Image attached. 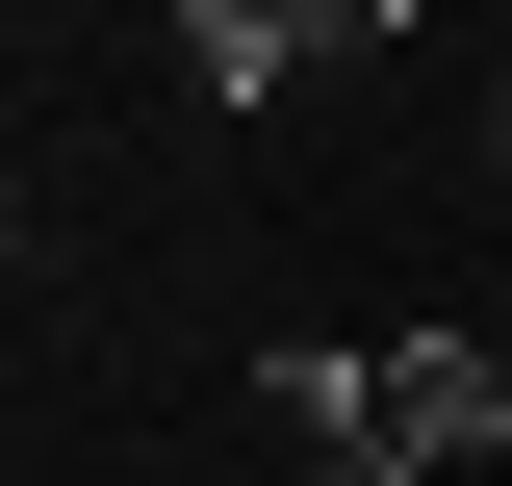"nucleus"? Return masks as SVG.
I'll use <instances>...</instances> for the list:
<instances>
[{"label": "nucleus", "instance_id": "1", "mask_svg": "<svg viewBox=\"0 0 512 486\" xmlns=\"http://www.w3.org/2000/svg\"><path fill=\"white\" fill-rule=\"evenodd\" d=\"M256 410H282V461H308V486H436V461H410V410H384V359H333V333H282Z\"/></svg>", "mask_w": 512, "mask_h": 486}, {"label": "nucleus", "instance_id": "2", "mask_svg": "<svg viewBox=\"0 0 512 486\" xmlns=\"http://www.w3.org/2000/svg\"><path fill=\"white\" fill-rule=\"evenodd\" d=\"M154 52H180V103H308V77H333V26H308V0H154Z\"/></svg>", "mask_w": 512, "mask_h": 486}, {"label": "nucleus", "instance_id": "3", "mask_svg": "<svg viewBox=\"0 0 512 486\" xmlns=\"http://www.w3.org/2000/svg\"><path fill=\"white\" fill-rule=\"evenodd\" d=\"M384 410H410V461H512V333H384Z\"/></svg>", "mask_w": 512, "mask_h": 486}, {"label": "nucleus", "instance_id": "4", "mask_svg": "<svg viewBox=\"0 0 512 486\" xmlns=\"http://www.w3.org/2000/svg\"><path fill=\"white\" fill-rule=\"evenodd\" d=\"M308 26H333V52H410V26H436V0H308Z\"/></svg>", "mask_w": 512, "mask_h": 486}, {"label": "nucleus", "instance_id": "5", "mask_svg": "<svg viewBox=\"0 0 512 486\" xmlns=\"http://www.w3.org/2000/svg\"><path fill=\"white\" fill-rule=\"evenodd\" d=\"M0 282H26V205H0Z\"/></svg>", "mask_w": 512, "mask_h": 486}, {"label": "nucleus", "instance_id": "6", "mask_svg": "<svg viewBox=\"0 0 512 486\" xmlns=\"http://www.w3.org/2000/svg\"><path fill=\"white\" fill-rule=\"evenodd\" d=\"M487 180H512V103H487Z\"/></svg>", "mask_w": 512, "mask_h": 486}, {"label": "nucleus", "instance_id": "7", "mask_svg": "<svg viewBox=\"0 0 512 486\" xmlns=\"http://www.w3.org/2000/svg\"><path fill=\"white\" fill-rule=\"evenodd\" d=\"M0 128H26V103H0Z\"/></svg>", "mask_w": 512, "mask_h": 486}]
</instances>
